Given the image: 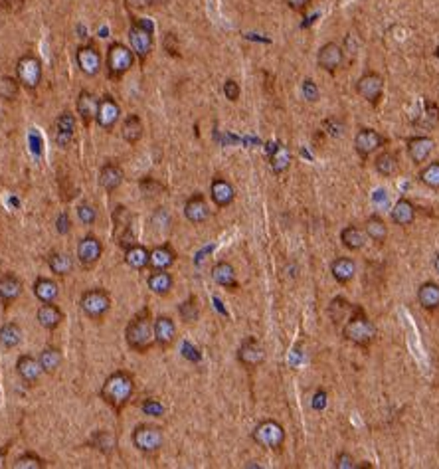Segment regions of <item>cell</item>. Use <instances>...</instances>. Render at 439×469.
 <instances>
[{
  "mask_svg": "<svg viewBox=\"0 0 439 469\" xmlns=\"http://www.w3.org/2000/svg\"><path fill=\"white\" fill-rule=\"evenodd\" d=\"M133 392H135V381L125 370L113 372L102 386V398L105 400V404H109L115 410H121L131 400Z\"/></svg>",
  "mask_w": 439,
  "mask_h": 469,
  "instance_id": "6da1fadb",
  "label": "cell"
},
{
  "mask_svg": "<svg viewBox=\"0 0 439 469\" xmlns=\"http://www.w3.org/2000/svg\"><path fill=\"white\" fill-rule=\"evenodd\" d=\"M151 313L149 309H143L133 317V321L125 329V339L127 345L137 350V352H147L154 345V327H152Z\"/></svg>",
  "mask_w": 439,
  "mask_h": 469,
  "instance_id": "7a4b0ae2",
  "label": "cell"
},
{
  "mask_svg": "<svg viewBox=\"0 0 439 469\" xmlns=\"http://www.w3.org/2000/svg\"><path fill=\"white\" fill-rule=\"evenodd\" d=\"M376 325L372 323L370 317H366V313L362 309H355V315L346 321V325L342 327V337L351 343H355L358 347H366L376 339Z\"/></svg>",
  "mask_w": 439,
  "mask_h": 469,
  "instance_id": "3957f363",
  "label": "cell"
},
{
  "mask_svg": "<svg viewBox=\"0 0 439 469\" xmlns=\"http://www.w3.org/2000/svg\"><path fill=\"white\" fill-rule=\"evenodd\" d=\"M252 437L257 446H261L265 450H279L285 442V430L275 420H263L255 426Z\"/></svg>",
  "mask_w": 439,
  "mask_h": 469,
  "instance_id": "277c9868",
  "label": "cell"
},
{
  "mask_svg": "<svg viewBox=\"0 0 439 469\" xmlns=\"http://www.w3.org/2000/svg\"><path fill=\"white\" fill-rule=\"evenodd\" d=\"M131 50L139 56L141 64H145L147 56L152 50V24L149 20H135L129 28Z\"/></svg>",
  "mask_w": 439,
  "mask_h": 469,
  "instance_id": "5b68a950",
  "label": "cell"
},
{
  "mask_svg": "<svg viewBox=\"0 0 439 469\" xmlns=\"http://www.w3.org/2000/svg\"><path fill=\"white\" fill-rule=\"evenodd\" d=\"M135 64V52L131 48H127L125 44L121 42H115L109 46V52H107V70H109V75L111 77H121L125 75L127 71L133 68Z\"/></svg>",
  "mask_w": 439,
  "mask_h": 469,
  "instance_id": "8992f818",
  "label": "cell"
},
{
  "mask_svg": "<svg viewBox=\"0 0 439 469\" xmlns=\"http://www.w3.org/2000/svg\"><path fill=\"white\" fill-rule=\"evenodd\" d=\"M80 307L89 319H102L111 309V297L105 289H89L80 299Z\"/></svg>",
  "mask_w": 439,
  "mask_h": 469,
  "instance_id": "52a82bcc",
  "label": "cell"
},
{
  "mask_svg": "<svg viewBox=\"0 0 439 469\" xmlns=\"http://www.w3.org/2000/svg\"><path fill=\"white\" fill-rule=\"evenodd\" d=\"M16 77L20 86H24L30 91L36 89L42 82V64H40V60L32 53L22 56L16 64Z\"/></svg>",
  "mask_w": 439,
  "mask_h": 469,
  "instance_id": "ba28073f",
  "label": "cell"
},
{
  "mask_svg": "<svg viewBox=\"0 0 439 469\" xmlns=\"http://www.w3.org/2000/svg\"><path fill=\"white\" fill-rule=\"evenodd\" d=\"M163 430L158 426H151V424H143L137 426L133 432V444L139 452L154 453L163 448Z\"/></svg>",
  "mask_w": 439,
  "mask_h": 469,
  "instance_id": "9c48e42d",
  "label": "cell"
},
{
  "mask_svg": "<svg viewBox=\"0 0 439 469\" xmlns=\"http://www.w3.org/2000/svg\"><path fill=\"white\" fill-rule=\"evenodd\" d=\"M356 91L368 101V104L376 105L382 97V91H384V80L380 73H374V71H366L358 82H356Z\"/></svg>",
  "mask_w": 439,
  "mask_h": 469,
  "instance_id": "30bf717a",
  "label": "cell"
},
{
  "mask_svg": "<svg viewBox=\"0 0 439 469\" xmlns=\"http://www.w3.org/2000/svg\"><path fill=\"white\" fill-rule=\"evenodd\" d=\"M237 361L248 368L259 366L265 361V348L261 347V343L257 339L248 337L237 348Z\"/></svg>",
  "mask_w": 439,
  "mask_h": 469,
  "instance_id": "8fae6325",
  "label": "cell"
},
{
  "mask_svg": "<svg viewBox=\"0 0 439 469\" xmlns=\"http://www.w3.org/2000/svg\"><path fill=\"white\" fill-rule=\"evenodd\" d=\"M102 254H103L102 240H99V238H95L93 234H89V236L82 238L80 243H78V260H80V263H82L84 267H91V265H95V263L99 261V258H102Z\"/></svg>",
  "mask_w": 439,
  "mask_h": 469,
  "instance_id": "7c38bea8",
  "label": "cell"
},
{
  "mask_svg": "<svg viewBox=\"0 0 439 469\" xmlns=\"http://www.w3.org/2000/svg\"><path fill=\"white\" fill-rule=\"evenodd\" d=\"M382 145H384V137L378 131H374V129H360L356 133L355 149L362 158H366L372 153H376Z\"/></svg>",
  "mask_w": 439,
  "mask_h": 469,
  "instance_id": "4fadbf2b",
  "label": "cell"
},
{
  "mask_svg": "<svg viewBox=\"0 0 439 469\" xmlns=\"http://www.w3.org/2000/svg\"><path fill=\"white\" fill-rule=\"evenodd\" d=\"M75 62H78L80 70L84 71L85 75H89V77L97 75L99 70H102V56L95 50V46H91V44L78 48Z\"/></svg>",
  "mask_w": 439,
  "mask_h": 469,
  "instance_id": "5bb4252c",
  "label": "cell"
},
{
  "mask_svg": "<svg viewBox=\"0 0 439 469\" xmlns=\"http://www.w3.org/2000/svg\"><path fill=\"white\" fill-rule=\"evenodd\" d=\"M119 117H121V107H119V104L113 99V97H109V95H105L103 99H99V107H97V115H95V123L102 127V129H113L115 127V123L119 121Z\"/></svg>",
  "mask_w": 439,
  "mask_h": 469,
  "instance_id": "9a60e30c",
  "label": "cell"
},
{
  "mask_svg": "<svg viewBox=\"0 0 439 469\" xmlns=\"http://www.w3.org/2000/svg\"><path fill=\"white\" fill-rule=\"evenodd\" d=\"M342 62H344V52L335 42L324 44L319 50V56H317V64L324 71H337L342 66Z\"/></svg>",
  "mask_w": 439,
  "mask_h": 469,
  "instance_id": "2e32d148",
  "label": "cell"
},
{
  "mask_svg": "<svg viewBox=\"0 0 439 469\" xmlns=\"http://www.w3.org/2000/svg\"><path fill=\"white\" fill-rule=\"evenodd\" d=\"M152 327H154V343L158 347L167 348L176 341V325H174V321L170 317H167V315L156 317L154 323H152Z\"/></svg>",
  "mask_w": 439,
  "mask_h": 469,
  "instance_id": "e0dca14e",
  "label": "cell"
},
{
  "mask_svg": "<svg viewBox=\"0 0 439 469\" xmlns=\"http://www.w3.org/2000/svg\"><path fill=\"white\" fill-rule=\"evenodd\" d=\"M185 216L188 222L192 224H202L210 218V206L206 202L202 194H194L186 200L185 204Z\"/></svg>",
  "mask_w": 439,
  "mask_h": 469,
  "instance_id": "ac0fdd59",
  "label": "cell"
},
{
  "mask_svg": "<svg viewBox=\"0 0 439 469\" xmlns=\"http://www.w3.org/2000/svg\"><path fill=\"white\" fill-rule=\"evenodd\" d=\"M73 135H75V117L69 113V111H64L58 119H56V143L66 149L71 145L73 141Z\"/></svg>",
  "mask_w": 439,
  "mask_h": 469,
  "instance_id": "d6986e66",
  "label": "cell"
},
{
  "mask_svg": "<svg viewBox=\"0 0 439 469\" xmlns=\"http://www.w3.org/2000/svg\"><path fill=\"white\" fill-rule=\"evenodd\" d=\"M210 198H212V202H214L216 206L226 208V206H230V204L234 202L236 191H234V187H232L228 180H224V178H214L212 184H210Z\"/></svg>",
  "mask_w": 439,
  "mask_h": 469,
  "instance_id": "ffe728a7",
  "label": "cell"
},
{
  "mask_svg": "<svg viewBox=\"0 0 439 469\" xmlns=\"http://www.w3.org/2000/svg\"><path fill=\"white\" fill-rule=\"evenodd\" d=\"M434 145L436 143L431 137H412L407 139V155L416 165H423L431 155Z\"/></svg>",
  "mask_w": 439,
  "mask_h": 469,
  "instance_id": "44dd1931",
  "label": "cell"
},
{
  "mask_svg": "<svg viewBox=\"0 0 439 469\" xmlns=\"http://www.w3.org/2000/svg\"><path fill=\"white\" fill-rule=\"evenodd\" d=\"M78 115L82 117L84 125H89L91 121H95L97 115V107H99V99L91 93V91H82L78 95Z\"/></svg>",
  "mask_w": 439,
  "mask_h": 469,
  "instance_id": "7402d4cb",
  "label": "cell"
},
{
  "mask_svg": "<svg viewBox=\"0 0 439 469\" xmlns=\"http://www.w3.org/2000/svg\"><path fill=\"white\" fill-rule=\"evenodd\" d=\"M123 178H125V174H123V169L119 167V165H115V163H107V165H103L102 171H99V184H102V189H105L107 192H115L123 184Z\"/></svg>",
  "mask_w": 439,
  "mask_h": 469,
  "instance_id": "603a6c76",
  "label": "cell"
},
{
  "mask_svg": "<svg viewBox=\"0 0 439 469\" xmlns=\"http://www.w3.org/2000/svg\"><path fill=\"white\" fill-rule=\"evenodd\" d=\"M16 370L18 374H20V378L28 384L36 383V381L42 376V372H44L40 361H36L34 357H30V354H22V357L18 359Z\"/></svg>",
  "mask_w": 439,
  "mask_h": 469,
  "instance_id": "cb8c5ba5",
  "label": "cell"
},
{
  "mask_svg": "<svg viewBox=\"0 0 439 469\" xmlns=\"http://www.w3.org/2000/svg\"><path fill=\"white\" fill-rule=\"evenodd\" d=\"M36 317H38V323L48 330H54L56 327H60V323L64 321V313H62V309L58 305H54V303H44L38 309Z\"/></svg>",
  "mask_w": 439,
  "mask_h": 469,
  "instance_id": "d4e9b609",
  "label": "cell"
},
{
  "mask_svg": "<svg viewBox=\"0 0 439 469\" xmlns=\"http://www.w3.org/2000/svg\"><path fill=\"white\" fill-rule=\"evenodd\" d=\"M20 293H22V281L14 274H6L0 278V301L4 305L16 301Z\"/></svg>",
  "mask_w": 439,
  "mask_h": 469,
  "instance_id": "484cf974",
  "label": "cell"
},
{
  "mask_svg": "<svg viewBox=\"0 0 439 469\" xmlns=\"http://www.w3.org/2000/svg\"><path fill=\"white\" fill-rule=\"evenodd\" d=\"M212 279H214L218 285L226 287V289H236L237 287L236 269H234V265L228 263V261H218V263L212 267Z\"/></svg>",
  "mask_w": 439,
  "mask_h": 469,
  "instance_id": "4316f807",
  "label": "cell"
},
{
  "mask_svg": "<svg viewBox=\"0 0 439 469\" xmlns=\"http://www.w3.org/2000/svg\"><path fill=\"white\" fill-rule=\"evenodd\" d=\"M331 274L340 285L351 283L356 276V263L351 258H337L331 265Z\"/></svg>",
  "mask_w": 439,
  "mask_h": 469,
  "instance_id": "83f0119b",
  "label": "cell"
},
{
  "mask_svg": "<svg viewBox=\"0 0 439 469\" xmlns=\"http://www.w3.org/2000/svg\"><path fill=\"white\" fill-rule=\"evenodd\" d=\"M174 261H176V254H174V250L170 248L169 243L156 245L154 250H151L149 265H151L152 269H169Z\"/></svg>",
  "mask_w": 439,
  "mask_h": 469,
  "instance_id": "f1b7e54d",
  "label": "cell"
},
{
  "mask_svg": "<svg viewBox=\"0 0 439 469\" xmlns=\"http://www.w3.org/2000/svg\"><path fill=\"white\" fill-rule=\"evenodd\" d=\"M416 220V208L410 200L400 198L392 208V222L398 226H410Z\"/></svg>",
  "mask_w": 439,
  "mask_h": 469,
  "instance_id": "f546056e",
  "label": "cell"
},
{
  "mask_svg": "<svg viewBox=\"0 0 439 469\" xmlns=\"http://www.w3.org/2000/svg\"><path fill=\"white\" fill-rule=\"evenodd\" d=\"M366 230L364 228H358V226H346L342 232H340V242H342V245H346L348 250H353V252H356V250H362L364 245H366Z\"/></svg>",
  "mask_w": 439,
  "mask_h": 469,
  "instance_id": "4dcf8cb0",
  "label": "cell"
},
{
  "mask_svg": "<svg viewBox=\"0 0 439 469\" xmlns=\"http://www.w3.org/2000/svg\"><path fill=\"white\" fill-rule=\"evenodd\" d=\"M174 285V279L167 269H154V274L149 276V289L154 296H169Z\"/></svg>",
  "mask_w": 439,
  "mask_h": 469,
  "instance_id": "1f68e13d",
  "label": "cell"
},
{
  "mask_svg": "<svg viewBox=\"0 0 439 469\" xmlns=\"http://www.w3.org/2000/svg\"><path fill=\"white\" fill-rule=\"evenodd\" d=\"M418 301L423 309L434 311L439 307V285L434 281H425L418 289Z\"/></svg>",
  "mask_w": 439,
  "mask_h": 469,
  "instance_id": "d6a6232c",
  "label": "cell"
},
{
  "mask_svg": "<svg viewBox=\"0 0 439 469\" xmlns=\"http://www.w3.org/2000/svg\"><path fill=\"white\" fill-rule=\"evenodd\" d=\"M34 296L42 303H54L60 296L58 283L48 278H38L34 281Z\"/></svg>",
  "mask_w": 439,
  "mask_h": 469,
  "instance_id": "836d02e7",
  "label": "cell"
},
{
  "mask_svg": "<svg viewBox=\"0 0 439 469\" xmlns=\"http://www.w3.org/2000/svg\"><path fill=\"white\" fill-rule=\"evenodd\" d=\"M151 260V252L145 245H129L125 252V263L133 269H145Z\"/></svg>",
  "mask_w": 439,
  "mask_h": 469,
  "instance_id": "e575fe53",
  "label": "cell"
},
{
  "mask_svg": "<svg viewBox=\"0 0 439 469\" xmlns=\"http://www.w3.org/2000/svg\"><path fill=\"white\" fill-rule=\"evenodd\" d=\"M143 131H145V129H143V121L139 119V115H129V117L123 121V127H121L123 139L127 141V143H131V145H135V143L141 141Z\"/></svg>",
  "mask_w": 439,
  "mask_h": 469,
  "instance_id": "d590c367",
  "label": "cell"
},
{
  "mask_svg": "<svg viewBox=\"0 0 439 469\" xmlns=\"http://www.w3.org/2000/svg\"><path fill=\"white\" fill-rule=\"evenodd\" d=\"M374 169H376V173H380L382 176H394V174H398V171H400L398 156L394 155V153H380V155L376 156V160H374Z\"/></svg>",
  "mask_w": 439,
  "mask_h": 469,
  "instance_id": "8d00e7d4",
  "label": "cell"
},
{
  "mask_svg": "<svg viewBox=\"0 0 439 469\" xmlns=\"http://www.w3.org/2000/svg\"><path fill=\"white\" fill-rule=\"evenodd\" d=\"M364 230H366V236H368L370 240H374V242L382 243L388 238V226H386V222H384L380 216H376V214L366 220Z\"/></svg>",
  "mask_w": 439,
  "mask_h": 469,
  "instance_id": "74e56055",
  "label": "cell"
},
{
  "mask_svg": "<svg viewBox=\"0 0 439 469\" xmlns=\"http://www.w3.org/2000/svg\"><path fill=\"white\" fill-rule=\"evenodd\" d=\"M48 265H50L51 274L56 276H68L69 272L73 269V260L69 258L68 254L64 252H51L50 258H48Z\"/></svg>",
  "mask_w": 439,
  "mask_h": 469,
  "instance_id": "f35d334b",
  "label": "cell"
},
{
  "mask_svg": "<svg viewBox=\"0 0 439 469\" xmlns=\"http://www.w3.org/2000/svg\"><path fill=\"white\" fill-rule=\"evenodd\" d=\"M270 160L273 173H285L289 169V165H291V153H289V149L285 145H277V147L273 149V153H271Z\"/></svg>",
  "mask_w": 439,
  "mask_h": 469,
  "instance_id": "ab89813d",
  "label": "cell"
},
{
  "mask_svg": "<svg viewBox=\"0 0 439 469\" xmlns=\"http://www.w3.org/2000/svg\"><path fill=\"white\" fill-rule=\"evenodd\" d=\"M22 341V329L16 323H4L0 327V343L6 348H14Z\"/></svg>",
  "mask_w": 439,
  "mask_h": 469,
  "instance_id": "60d3db41",
  "label": "cell"
},
{
  "mask_svg": "<svg viewBox=\"0 0 439 469\" xmlns=\"http://www.w3.org/2000/svg\"><path fill=\"white\" fill-rule=\"evenodd\" d=\"M38 361H40L44 372H54V370H58L60 365H62V352L56 347L44 348V350L40 352V359H38Z\"/></svg>",
  "mask_w": 439,
  "mask_h": 469,
  "instance_id": "b9f144b4",
  "label": "cell"
},
{
  "mask_svg": "<svg viewBox=\"0 0 439 469\" xmlns=\"http://www.w3.org/2000/svg\"><path fill=\"white\" fill-rule=\"evenodd\" d=\"M91 446L97 448V450L103 453H111L117 448V440H115V435L111 434V432L102 430V432H95V434H93V437H91Z\"/></svg>",
  "mask_w": 439,
  "mask_h": 469,
  "instance_id": "7bdbcfd3",
  "label": "cell"
},
{
  "mask_svg": "<svg viewBox=\"0 0 439 469\" xmlns=\"http://www.w3.org/2000/svg\"><path fill=\"white\" fill-rule=\"evenodd\" d=\"M420 180L429 189H439V160H434L427 167H423Z\"/></svg>",
  "mask_w": 439,
  "mask_h": 469,
  "instance_id": "ee69618b",
  "label": "cell"
},
{
  "mask_svg": "<svg viewBox=\"0 0 439 469\" xmlns=\"http://www.w3.org/2000/svg\"><path fill=\"white\" fill-rule=\"evenodd\" d=\"M198 301H196V297H188L185 303H180L178 305V315H180V319L185 321V323H192V321H196L198 319Z\"/></svg>",
  "mask_w": 439,
  "mask_h": 469,
  "instance_id": "f6af8a7d",
  "label": "cell"
},
{
  "mask_svg": "<svg viewBox=\"0 0 439 469\" xmlns=\"http://www.w3.org/2000/svg\"><path fill=\"white\" fill-rule=\"evenodd\" d=\"M46 466L38 455H34V453H24V455H20L16 459V464H14V469H42Z\"/></svg>",
  "mask_w": 439,
  "mask_h": 469,
  "instance_id": "bcb514c9",
  "label": "cell"
},
{
  "mask_svg": "<svg viewBox=\"0 0 439 469\" xmlns=\"http://www.w3.org/2000/svg\"><path fill=\"white\" fill-rule=\"evenodd\" d=\"M18 87H20V82L12 80V77H2V80H0V97H4V99H14L18 93Z\"/></svg>",
  "mask_w": 439,
  "mask_h": 469,
  "instance_id": "7dc6e473",
  "label": "cell"
},
{
  "mask_svg": "<svg viewBox=\"0 0 439 469\" xmlns=\"http://www.w3.org/2000/svg\"><path fill=\"white\" fill-rule=\"evenodd\" d=\"M78 218H80L84 224H93V222L97 220V212H95V208H93L91 204H82V206L78 208Z\"/></svg>",
  "mask_w": 439,
  "mask_h": 469,
  "instance_id": "c3c4849f",
  "label": "cell"
},
{
  "mask_svg": "<svg viewBox=\"0 0 439 469\" xmlns=\"http://www.w3.org/2000/svg\"><path fill=\"white\" fill-rule=\"evenodd\" d=\"M335 468L337 469H355L356 461L355 457L348 452H340L335 459Z\"/></svg>",
  "mask_w": 439,
  "mask_h": 469,
  "instance_id": "681fc988",
  "label": "cell"
},
{
  "mask_svg": "<svg viewBox=\"0 0 439 469\" xmlns=\"http://www.w3.org/2000/svg\"><path fill=\"white\" fill-rule=\"evenodd\" d=\"M303 95L307 101H317L319 99V87L313 80H305L303 82Z\"/></svg>",
  "mask_w": 439,
  "mask_h": 469,
  "instance_id": "f907efd6",
  "label": "cell"
},
{
  "mask_svg": "<svg viewBox=\"0 0 439 469\" xmlns=\"http://www.w3.org/2000/svg\"><path fill=\"white\" fill-rule=\"evenodd\" d=\"M239 93H241V89L237 86V82L228 80V82L224 84V95H226L230 101H237V99H239Z\"/></svg>",
  "mask_w": 439,
  "mask_h": 469,
  "instance_id": "816d5d0a",
  "label": "cell"
},
{
  "mask_svg": "<svg viewBox=\"0 0 439 469\" xmlns=\"http://www.w3.org/2000/svg\"><path fill=\"white\" fill-rule=\"evenodd\" d=\"M165 50H167L170 56H174V58H178V56H180V48H178V38L172 34V32H169V34L165 36Z\"/></svg>",
  "mask_w": 439,
  "mask_h": 469,
  "instance_id": "f5cc1de1",
  "label": "cell"
},
{
  "mask_svg": "<svg viewBox=\"0 0 439 469\" xmlns=\"http://www.w3.org/2000/svg\"><path fill=\"white\" fill-rule=\"evenodd\" d=\"M143 410H145L149 416H163V412H165L163 404L156 402V400H147V402L143 404Z\"/></svg>",
  "mask_w": 439,
  "mask_h": 469,
  "instance_id": "db71d44e",
  "label": "cell"
},
{
  "mask_svg": "<svg viewBox=\"0 0 439 469\" xmlns=\"http://www.w3.org/2000/svg\"><path fill=\"white\" fill-rule=\"evenodd\" d=\"M24 6V0H0V8L8 12H16Z\"/></svg>",
  "mask_w": 439,
  "mask_h": 469,
  "instance_id": "11a10c76",
  "label": "cell"
},
{
  "mask_svg": "<svg viewBox=\"0 0 439 469\" xmlns=\"http://www.w3.org/2000/svg\"><path fill=\"white\" fill-rule=\"evenodd\" d=\"M313 408L315 410H324L327 408V392L324 390H317V394L313 396Z\"/></svg>",
  "mask_w": 439,
  "mask_h": 469,
  "instance_id": "9f6ffc18",
  "label": "cell"
},
{
  "mask_svg": "<svg viewBox=\"0 0 439 469\" xmlns=\"http://www.w3.org/2000/svg\"><path fill=\"white\" fill-rule=\"evenodd\" d=\"M69 228H71V222H69L68 212H62L60 218H58V232L60 234H68Z\"/></svg>",
  "mask_w": 439,
  "mask_h": 469,
  "instance_id": "6f0895ef",
  "label": "cell"
},
{
  "mask_svg": "<svg viewBox=\"0 0 439 469\" xmlns=\"http://www.w3.org/2000/svg\"><path fill=\"white\" fill-rule=\"evenodd\" d=\"M285 4H287L291 10H297V12H303L305 8L311 4V0H285Z\"/></svg>",
  "mask_w": 439,
  "mask_h": 469,
  "instance_id": "680465c9",
  "label": "cell"
},
{
  "mask_svg": "<svg viewBox=\"0 0 439 469\" xmlns=\"http://www.w3.org/2000/svg\"><path fill=\"white\" fill-rule=\"evenodd\" d=\"M133 6L137 8H147V6H161V4H167L169 0H131Z\"/></svg>",
  "mask_w": 439,
  "mask_h": 469,
  "instance_id": "91938a15",
  "label": "cell"
},
{
  "mask_svg": "<svg viewBox=\"0 0 439 469\" xmlns=\"http://www.w3.org/2000/svg\"><path fill=\"white\" fill-rule=\"evenodd\" d=\"M324 125H327V129H331L329 133H331L333 137H338V135L342 133V125L335 121V119H331V121H324Z\"/></svg>",
  "mask_w": 439,
  "mask_h": 469,
  "instance_id": "94428289",
  "label": "cell"
},
{
  "mask_svg": "<svg viewBox=\"0 0 439 469\" xmlns=\"http://www.w3.org/2000/svg\"><path fill=\"white\" fill-rule=\"evenodd\" d=\"M185 354L188 357V359H192V361H200L198 350H196V348H192L190 345H185Z\"/></svg>",
  "mask_w": 439,
  "mask_h": 469,
  "instance_id": "6125c7cd",
  "label": "cell"
},
{
  "mask_svg": "<svg viewBox=\"0 0 439 469\" xmlns=\"http://www.w3.org/2000/svg\"><path fill=\"white\" fill-rule=\"evenodd\" d=\"M4 461H6V453L0 450V469L4 468Z\"/></svg>",
  "mask_w": 439,
  "mask_h": 469,
  "instance_id": "be15d7a7",
  "label": "cell"
},
{
  "mask_svg": "<svg viewBox=\"0 0 439 469\" xmlns=\"http://www.w3.org/2000/svg\"><path fill=\"white\" fill-rule=\"evenodd\" d=\"M434 267H436V272L439 274V254H438V258H436V261H434Z\"/></svg>",
  "mask_w": 439,
  "mask_h": 469,
  "instance_id": "e7e4bbea",
  "label": "cell"
},
{
  "mask_svg": "<svg viewBox=\"0 0 439 469\" xmlns=\"http://www.w3.org/2000/svg\"><path fill=\"white\" fill-rule=\"evenodd\" d=\"M436 56H438V58H439V46H438V50H436Z\"/></svg>",
  "mask_w": 439,
  "mask_h": 469,
  "instance_id": "03108f58",
  "label": "cell"
}]
</instances>
